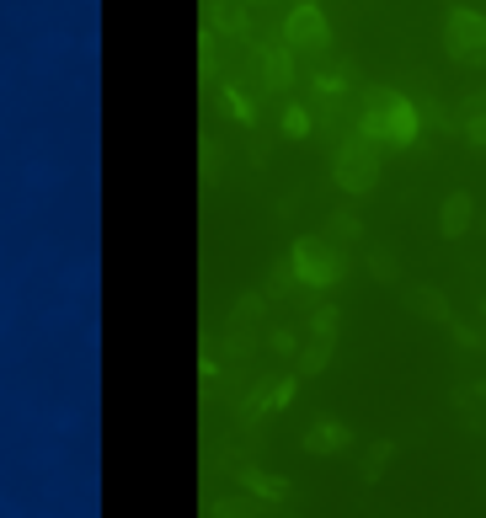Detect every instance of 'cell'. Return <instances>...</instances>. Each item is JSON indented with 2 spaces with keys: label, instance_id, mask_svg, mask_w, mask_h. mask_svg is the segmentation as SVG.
I'll list each match as a JSON object with an SVG mask.
<instances>
[{
  "label": "cell",
  "instance_id": "cell-12",
  "mask_svg": "<svg viewBox=\"0 0 486 518\" xmlns=\"http://www.w3.org/2000/svg\"><path fill=\"white\" fill-rule=\"evenodd\" d=\"M321 235H326L332 246H342V251H348V246H358V235H364V225H358V214H353V209H332V214L321 219Z\"/></svg>",
  "mask_w": 486,
  "mask_h": 518
},
{
  "label": "cell",
  "instance_id": "cell-4",
  "mask_svg": "<svg viewBox=\"0 0 486 518\" xmlns=\"http://www.w3.org/2000/svg\"><path fill=\"white\" fill-rule=\"evenodd\" d=\"M444 54L454 65H486V17L470 6H454L444 22Z\"/></svg>",
  "mask_w": 486,
  "mask_h": 518
},
{
  "label": "cell",
  "instance_id": "cell-2",
  "mask_svg": "<svg viewBox=\"0 0 486 518\" xmlns=\"http://www.w3.org/2000/svg\"><path fill=\"white\" fill-rule=\"evenodd\" d=\"M380 161H385V145L369 134H348L342 150L332 155V177L342 193H374L380 187Z\"/></svg>",
  "mask_w": 486,
  "mask_h": 518
},
{
  "label": "cell",
  "instance_id": "cell-17",
  "mask_svg": "<svg viewBox=\"0 0 486 518\" xmlns=\"http://www.w3.org/2000/svg\"><path fill=\"white\" fill-rule=\"evenodd\" d=\"M369 278H374V284H401V262H396V251H390V246L369 251Z\"/></svg>",
  "mask_w": 486,
  "mask_h": 518
},
{
  "label": "cell",
  "instance_id": "cell-10",
  "mask_svg": "<svg viewBox=\"0 0 486 518\" xmlns=\"http://www.w3.org/2000/svg\"><path fill=\"white\" fill-rule=\"evenodd\" d=\"M241 486H246V497H262V502L289 497V481H278L273 470H262V465H241Z\"/></svg>",
  "mask_w": 486,
  "mask_h": 518
},
{
  "label": "cell",
  "instance_id": "cell-8",
  "mask_svg": "<svg viewBox=\"0 0 486 518\" xmlns=\"http://www.w3.org/2000/svg\"><path fill=\"white\" fill-rule=\"evenodd\" d=\"M406 300V310L412 316H422V321H433V326H449L454 321V310H449V300H444V289H433V284H412L401 294Z\"/></svg>",
  "mask_w": 486,
  "mask_h": 518
},
{
  "label": "cell",
  "instance_id": "cell-14",
  "mask_svg": "<svg viewBox=\"0 0 486 518\" xmlns=\"http://www.w3.org/2000/svg\"><path fill=\"white\" fill-rule=\"evenodd\" d=\"M390 460H396V438H380V444H369L364 449V460H358V481H380L385 470H390Z\"/></svg>",
  "mask_w": 486,
  "mask_h": 518
},
{
  "label": "cell",
  "instance_id": "cell-20",
  "mask_svg": "<svg viewBox=\"0 0 486 518\" xmlns=\"http://www.w3.org/2000/svg\"><path fill=\"white\" fill-rule=\"evenodd\" d=\"M209 513H214V518H257V502H252V497H219Z\"/></svg>",
  "mask_w": 486,
  "mask_h": 518
},
{
  "label": "cell",
  "instance_id": "cell-28",
  "mask_svg": "<svg viewBox=\"0 0 486 518\" xmlns=\"http://www.w3.org/2000/svg\"><path fill=\"white\" fill-rule=\"evenodd\" d=\"M481 332H486V300H481Z\"/></svg>",
  "mask_w": 486,
  "mask_h": 518
},
{
  "label": "cell",
  "instance_id": "cell-3",
  "mask_svg": "<svg viewBox=\"0 0 486 518\" xmlns=\"http://www.w3.org/2000/svg\"><path fill=\"white\" fill-rule=\"evenodd\" d=\"M294 273H300V284L310 289H326V284H337L342 273H348V251L332 246L326 235H305V241H294Z\"/></svg>",
  "mask_w": 486,
  "mask_h": 518
},
{
  "label": "cell",
  "instance_id": "cell-16",
  "mask_svg": "<svg viewBox=\"0 0 486 518\" xmlns=\"http://www.w3.org/2000/svg\"><path fill=\"white\" fill-rule=\"evenodd\" d=\"M326 364H332V337H310L305 348H300V358H294V374L310 380V374H321Z\"/></svg>",
  "mask_w": 486,
  "mask_h": 518
},
{
  "label": "cell",
  "instance_id": "cell-1",
  "mask_svg": "<svg viewBox=\"0 0 486 518\" xmlns=\"http://www.w3.org/2000/svg\"><path fill=\"white\" fill-rule=\"evenodd\" d=\"M358 134L406 150V145H417V134H422V113H417L412 97H401V91H390V86H374L369 102H364V118H358Z\"/></svg>",
  "mask_w": 486,
  "mask_h": 518
},
{
  "label": "cell",
  "instance_id": "cell-18",
  "mask_svg": "<svg viewBox=\"0 0 486 518\" xmlns=\"http://www.w3.org/2000/svg\"><path fill=\"white\" fill-rule=\"evenodd\" d=\"M454 406H460L476 428H486V385H460L454 390Z\"/></svg>",
  "mask_w": 486,
  "mask_h": 518
},
{
  "label": "cell",
  "instance_id": "cell-15",
  "mask_svg": "<svg viewBox=\"0 0 486 518\" xmlns=\"http://www.w3.org/2000/svg\"><path fill=\"white\" fill-rule=\"evenodd\" d=\"M289 75H294V59H289V49H262V86L268 91H284L289 86Z\"/></svg>",
  "mask_w": 486,
  "mask_h": 518
},
{
  "label": "cell",
  "instance_id": "cell-21",
  "mask_svg": "<svg viewBox=\"0 0 486 518\" xmlns=\"http://www.w3.org/2000/svg\"><path fill=\"white\" fill-rule=\"evenodd\" d=\"M268 348H273V358H289L294 364V358H300V337H294L289 326H278V332H268Z\"/></svg>",
  "mask_w": 486,
  "mask_h": 518
},
{
  "label": "cell",
  "instance_id": "cell-11",
  "mask_svg": "<svg viewBox=\"0 0 486 518\" xmlns=\"http://www.w3.org/2000/svg\"><path fill=\"white\" fill-rule=\"evenodd\" d=\"M305 449H310V454H337V449H348V422L321 417L316 428L305 433Z\"/></svg>",
  "mask_w": 486,
  "mask_h": 518
},
{
  "label": "cell",
  "instance_id": "cell-23",
  "mask_svg": "<svg viewBox=\"0 0 486 518\" xmlns=\"http://www.w3.org/2000/svg\"><path fill=\"white\" fill-rule=\"evenodd\" d=\"M337 326H342L337 305H316V316H310V337H332Z\"/></svg>",
  "mask_w": 486,
  "mask_h": 518
},
{
  "label": "cell",
  "instance_id": "cell-30",
  "mask_svg": "<svg viewBox=\"0 0 486 518\" xmlns=\"http://www.w3.org/2000/svg\"><path fill=\"white\" fill-rule=\"evenodd\" d=\"M257 6H268V0H257Z\"/></svg>",
  "mask_w": 486,
  "mask_h": 518
},
{
  "label": "cell",
  "instance_id": "cell-24",
  "mask_svg": "<svg viewBox=\"0 0 486 518\" xmlns=\"http://www.w3.org/2000/svg\"><path fill=\"white\" fill-rule=\"evenodd\" d=\"M284 134H289V139H305V134H310V118L300 113V107H284Z\"/></svg>",
  "mask_w": 486,
  "mask_h": 518
},
{
  "label": "cell",
  "instance_id": "cell-29",
  "mask_svg": "<svg viewBox=\"0 0 486 518\" xmlns=\"http://www.w3.org/2000/svg\"><path fill=\"white\" fill-rule=\"evenodd\" d=\"M476 230H481V235H486V219H476Z\"/></svg>",
  "mask_w": 486,
  "mask_h": 518
},
{
  "label": "cell",
  "instance_id": "cell-27",
  "mask_svg": "<svg viewBox=\"0 0 486 518\" xmlns=\"http://www.w3.org/2000/svg\"><path fill=\"white\" fill-rule=\"evenodd\" d=\"M246 155H252V166H268L273 145H268V139H252V145H246Z\"/></svg>",
  "mask_w": 486,
  "mask_h": 518
},
{
  "label": "cell",
  "instance_id": "cell-9",
  "mask_svg": "<svg viewBox=\"0 0 486 518\" xmlns=\"http://www.w3.org/2000/svg\"><path fill=\"white\" fill-rule=\"evenodd\" d=\"M460 134L486 155V86H481V91H470V97L460 102Z\"/></svg>",
  "mask_w": 486,
  "mask_h": 518
},
{
  "label": "cell",
  "instance_id": "cell-26",
  "mask_svg": "<svg viewBox=\"0 0 486 518\" xmlns=\"http://www.w3.org/2000/svg\"><path fill=\"white\" fill-rule=\"evenodd\" d=\"M219 161H225V150L203 145V182H219Z\"/></svg>",
  "mask_w": 486,
  "mask_h": 518
},
{
  "label": "cell",
  "instance_id": "cell-22",
  "mask_svg": "<svg viewBox=\"0 0 486 518\" xmlns=\"http://www.w3.org/2000/svg\"><path fill=\"white\" fill-rule=\"evenodd\" d=\"M449 337L460 342L465 353H486V332H476V326H465V321H449Z\"/></svg>",
  "mask_w": 486,
  "mask_h": 518
},
{
  "label": "cell",
  "instance_id": "cell-19",
  "mask_svg": "<svg viewBox=\"0 0 486 518\" xmlns=\"http://www.w3.org/2000/svg\"><path fill=\"white\" fill-rule=\"evenodd\" d=\"M294 284H300V273H294V257H284V262L273 268V278H268V300H284Z\"/></svg>",
  "mask_w": 486,
  "mask_h": 518
},
{
  "label": "cell",
  "instance_id": "cell-13",
  "mask_svg": "<svg viewBox=\"0 0 486 518\" xmlns=\"http://www.w3.org/2000/svg\"><path fill=\"white\" fill-rule=\"evenodd\" d=\"M209 22L219 38H241L246 33V6L241 0H209Z\"/></svg>",
  "mask_w": 486,
  "mask_h": 518
},
{
  "label": "cell",
  "instance_id": "cell-5",
  "mask_svg": "<svg viewBox=\"0 0 486 518\" xmlns=\"http://www.w3.org/2000/svg\"><path fill=\"white\" fill-rule=\"evenodd\" d=\"M262 310H268V294H252V289H246L241 300L230 305V321H225V348H230L235 358H246V353H252Z\"/></svg>",
  "mask_w": 486,
  "mask_h": 518
},
{
  "label": "cell",
  "instance_id": "cell-6",
  "mask_svg": "<svg viewBox=\"0 0 486 518\" xmlns=\"http://www.w3.org/2000/svg\"><path fill=\"white\" fill-rule=\"evenodd\" d=\"M284 38L289 49H305V54H321L326 43H332V27H326L321 6H310V0H300V6L284 17Z\"/></svg>",
  "mask_w": 486,
  "mask_h": 518
},
{
  "label": "cell",
  "instance_id": "cell-25",
  "mask_svg": "<svg viewBox=\"0 0 486 518\" xmlns=\"http://www.w3.org/2000/svg\"><path fill=\"white\" fill-rule=\"evenodd\" d=\"M316 102H321V107H337V102H342V81L321 75V81H316Z\"/></svg>",
  "mask_w": 486,
  "mask_h": 518
},
{
  "label": "cell",
  "instance_id": "cell-7",
  "mask_svg": "<svg viewBox=\"0 0 486 518\" xmlns=\"http://www.w3.org/2000/svg\"><path fill=\"white\" fill-rule=\"evenodd\" d=\"M476 230V198L470 193H449L444 203H438V235L444 241H460V235Z\"/></svg>",
  "mask_w": 486,
  "mask_h": 518
}]
</instances>
